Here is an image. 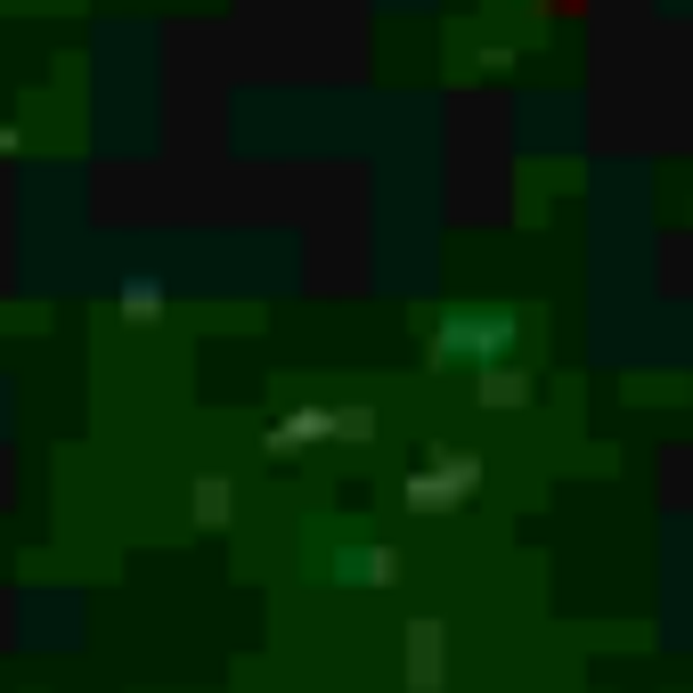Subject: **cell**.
Instances as JSON below:
<instances>
[{"label":"cell","instance_id":"6da1fadb","mask_svg":"<svg viewBox=\"0 0 693 693\" xmlns=\"http://www.w3.org/2000/svg\"><path fill=\"white\" fill-rule=\"evenodd\" d=\"M514 343V310H449V319L433 327V360L440 367H457V360H490V351H507Z\"/></svg>","mask_w":693,"mask_h":693}]
</instances>
